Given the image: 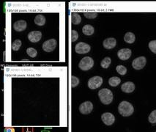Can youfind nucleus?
I'll list each match as a JSON object with an SVG mask.
<instances>
[{
    "instance_id": "19",
    "label": "nucleus",
    "mask_w": 156,
    "mask_h": 132,
    "mask_svg": "<svg viewBox=\"0 0 156 132\" xmlns=\"http://www.w3.org/2000/svg\"><path fill=\"white\" fill-rule=\"evenodd\" d=\"M121 82V79H119V77H111L109 79H108V84H109L110 86L112 87H117L118 86Z\"/></svg>"
},
{
    "instance_id": "29",
    "label": "nucleus",
    "mask_w": 156,
    "mask_h": 132,
    "mask_svg": "<svg viewBox=\"0 0 156 132\" xmlns=\"http://www.w3.org/2000/svg\"><path fill=\"white\" fill-rule=\"evenodd\" d=\"M5 132H15L14 128H6L5 129Z\"/></svg>"
},
{
    "instance_id": "6",
    "label": "nucleus",
    "mask_w": 156,
    "mask_h": 132,
    "mask_svg": "<svg viewBox=\"0 0 156 132\" xmlns=\"http://www.w3.org/2000/svg\"><path fill=\"white\" fill-rule=\"evenodd\" d=\"M57 42L55 39H50L43 43V49L46 52H51L57 47Z\"/></svg>"
},
{
    "instance_id": "12",
    "label": "nucleus",
    "mask_w": 156,
    "mask_h": 132,
    "mask_svg": "<svg viewBox=\"0 0 156 132\" xmlns=\"http://www.w3.org/2000/svg\"><path fill=\"white\" fill-rule=\"evenodd\" d=\"M117 45V40L114 37H108L104 40L103 42V46L106 49H112Z\"/></svg>"
},
{
    "instance_id": "5",
    "label": "nucleus",
    "mask_w": 156,
    "mask_h": 132,
    "mask_svg": "<svg viewBox=\"0 0 156 132\" xmlns=\"http://www.w3.org/2000/svg\"><path fill=\"white\" fill-rule=\"evenodd\" d=\"M79 109L82 115H88L92 112L93 109V104L91 101H85L79 106Z\"/></svg>"
},
{
    "instance_id": "20",
    "label": "nucleus",
    "mask_w": 156,
    "mask_h": 132,
    "mask_svg": "<svg viewBox=\"0 0 156 132\" xmlns=\"http://www.w3.org/2000/svg\"><path fill=\"white\" fill-rule=\"evenodd\" d=\"M111 62H112V59H111L110 57H106L101 61V66L103 68H106H106H108L109 67Z\"/></svg>"
},
{
    "instance_id": "21",
    "label": "nucleus",
    "mask_w": 156,
    "mask_h": 132,
    "mask_svg": "<svg viewBox=\"0 0 156 132\" xmlns=\"http://www.w3.org/2000/svg\"><path fill=\"white\" fill-rule=\"evenodd\" d=\"M21 41L20 40L17 39L16 41H14L12 43V49L13 51H18L19 50V48H21Z\"/></svg>"
},
{
    "instance_id": "14",
    "label": "nucleus",
    "mask_w": 156,
    "mask_h": 132,
    "mask_svg": "<svg viewBox=\"0 0 156 132\" xmlns=\"http://www.w3.org/2000/svg\"><path fill=\"white\" fill-rule=\"evenodd\" d=\"M121 90L122 92L126 93H130L134 91L135 90V84L131 82H127L122 84V87H121Z\"/></svg>"
},
{
    "instance_id": "22",
    "label": "nucleus",
    "mask_w": 156,
    "mask_h": 132,
    "mask_svg": "<svg viewBox=\"0 0 156 132\" xmlns=\"http://www.w3.org/2000/svg\"><path fill=\"white\" fill-rule=\"evenodd\" d=\"M116 70L117 71V73L122 76L126 75L127 73V68L125 66H121V65H119V66L116 67Z\"/></svg>"
},
{
    "instance_id": "2",
    "label": "nucleus",
    "mask_w": 156,
    "mask_h": 132,
    "mask_svg": "<svg viewBox=\"0 0 156 132\" xmlns=\"http://www.w3.org/2000/svg\"><path fill=\"white\" fill-rule=\"evenodd\" d=\"M98 97L101 102L105 105H108L113 101V93L109 89L103 88L98 92Z\"/></svg>"
},
{
    "instance_id": "10",
    "label": "nucleus",
    "mask_w": 156,
    "mask_h": 132,
    "mask_svg": "<svg viewBox=\"0 0 156 132\" xmlns=\"http://www.w3.org/2000/svg\"><path fill=\"white\" fill-rule=\"evenodd\" d=\"M42 38V32L40 31H32L28 34L29 41L32 43H37Z\"/></svg>"
},
{
    "instance_id": "15",
    "label": "nucleus",
    "mask_w": 156,
    "mask_h": 132,
    "mask_svg": "<svg viewBox=\"0 0 156 132\" xmlns=\"http://www.w3.org/2000/svg\"><path fill=\"white\" fill-rule=\"evenodd\" d=\"M82 32L85 35H92L95 32V29L90 24H86L83 27Z\"/></svg>"
},
{
    "instance_id": "17",
    "label": "nucleus",
    "mask_w": 156,
    "mask_h": 132,
    "mask_svg": "<svg viewBox=\"0 0 156 132\" xmlns=\"http://www.w3.org/2000/svg\"><path fill=\"white\" fill-rule=\"evenodd\" d=\"M34 23L38 26H43L46 23V18L43 15H37L34 18Z\"/></svg>"
},
{
    "instance_id": "11",
    "label": "nucleus",
    "mask_w": 156,
    "mask_h": 132,
    "mask_svg": "<svg viewBox=\"0 0 156 132\" xmlns=\"http://www.w3.org/2000/svg\"><path fill=\"white\" fill-rule=\"evenodd\" d=\"M131 50L130 48H122L117 52V56L122 60H127L131 56Z\"/></svg>"
},
{
    "instance_id": "28",
    "label": "nucleus",
    "mask_w": 156,
    "mask_h": 132,
    "mask_svg": "<svg viewBox=\"0 0 156 132\" xmlns=\"http://www.w3.org/2000/svg\"><path fill=\"white\" fill-rule=\"evenodd\" d=\"M71 37L73 42H75V41H77L78 38H79V33H78V32L76 31V30H72Z\"/></svg>"
},
{
    "instance_id": "16",
    "label": "nucleus",
    "mask_w": 156,
    "mask_h": 132,
    "mask_svg": "<svg viewBox=\"0 0 156 132\" xmlns=\"http://www.w3.org/2000/svg\"><path fill=\"white\" fill-rule=\"evenodd\" d=\"M135 40H136V36L133 32H127L124 36V41H126L127 43H130V44L133 43L135 42Z\"/></svg>"
},
{
    "instance_id": "1",
    "label": "nucleus",
    "mask_w": 156,
    "mask_h": 132,
    "mask_svg": "<svg viewBox=\"0 0 156 132\" xmlns=\"http://www.w3.org/2000/svg\"><path fill=\"white\" fill-rule=\"evenodd\" d=\"M118 112L123 117H129L131 115H133L134 108L133 105L128 101H123L119 104Z\"/></svg>"
},
{
    "instance_id": "18",
    "label": "nucleus",
    "mask_w": 156,
    "mask_h": 132,
    "mask_svg": "<svg viewBox=\"0 0 156 132\" xmlns=\"http://www.w3.org/2000/svg\"><path fill=\"white\" fill-rule=\"evenodd\" d=\"M71 21L72 23L74 25L79 24L81 21V18L79 13H76V12H73L71 15Z\"/></svg>"
},
{
    "instance_id": "9",
    "label": "nucleus",
    "mask_w": 156,
    "mask_h": 132,
    "mask_svg": "<svg viewBox=\"0 0 156 132\" xmlns=\"http://www.w3.org/2000/svg\"><path fill=\"white\" fill-rule=\"evenodd\" d=\"M101 119L103 123L106 124V126H112L115 122V117L113 114L110 112H105L101 115Z\"/></svg>"
},
{
    "instance_id": "24",
    "label": "nucleus",
    "mask_w": 156,
    "mask_h": 132,
    "mask_svg": "<svg viewBox=\"0 0 156 132\" xmlns=\"http://www.w3.org/2000/svg\"><path fill=\"white\" fill-rule=\"evenodd\" d=\"M148 120L150 123H156V110H154L150 113V115H149Z\"/></svg>"
},
{
    "instance_id": "30",
    "label": "nucleus",
    "mask_w": 156,
    "mask_h": 132,
    "mask_svg": "<svg viewBox=\"0 0 156 132\" xmlns=\"http://www.w3.org/2000/svg\"><path fill=\"white\" fill-rule=\"evenodd\" d=\"M155 132H156V131H155Z\"/></svg>"
},
{
    "instance_id": "4",
    "label": "nucleus",
    "mask_w": 156,
    "mask_h": 132,
    "mask_svg": "<svg viewBox=\"0 0 156 132\" xmlns=\"http://www.w3.org/2000/svg\"><path fill=\"white\" fill-rule=\"evenodd\" d=\"M103 78L101 77H93L88 81V87L90 89L95 90L102 85Z\"/></svg>"
},
{
    "instance_id": "26",
    "label": "nucleus",
    "mask_w": 156,
    "mask_h": 132,
    "mask_svg": "<svg viewBox=\"0 0 156 132\" xmlns=\"http://www.w3.org/2000/svg\"><path fill=\"white\" fill-rule=\"evenodd\" d=\"M79 78L74 77V76H72L71 77V85L72 87H76L79 85Z\"/></svg>"
},
{
    "instance_id": "3",
    "label": "nucleus",
    "mask_w": 156,
    "mask_h": 132,
    "mask_svg": "<svg viewBox=\"0 0 156 132\" xmlns=\"http://www.w3.org/2000/svg\"><path fill=\"white\" fill-rule=\"evenodd\" d=\"M94 60L93 59L90 57H85L81 59L79 62V67L82 70H88L93 67Z\"/></svg>"
},
{
    "instance_id": "7",
    "label": "nucleus",
    "mask_w": 156,
    "mask_h": 132,
    "mask_svg": "<svg viewBox=\"0 0 156 132\" xmlns=\"http://www.w3.org/2000/svg\"><path fill=\"white\" fill-rule=\"evenodd\" d=\"M147 63V59L144 57H139L134 59L132 62V66L134 69L141 70L144 68L145 65Z\"/></svg>"
},
{
    "instance_id": "13",
    "label": "nucleus",
    "mask_w": 156,
    "mask_h": 132,
    "mask_svg": "<svg viewBox=\"0 0 156 132\" xmlns=\"http://www.w3.org/2000/svg\"><path fill=\"white\" fill-rule=\"evenodd\" d=\"M13 28L16 32L24 31L27 28V22L24 20H19L13 23Z\"/></svg>"
},
{
    "instance_id": "8",
    "label": "nucleus",
    "mask_w": 156,
    "mask_h": 132,
    "mask_svg": "<svg viewBox=\"0 0 156 132\" xmlns=\"http://www.w3.org/2000/svg\"><path fill=\"white\" fill-rule=\"evenodd\" d=\"M76 52L78 54H87L90 52L91 47L89 44L84 42H80L76 46Z\"/></svg>"
},
{
    "instance_id": "23",
    "label": "nucleus",
    "mask_w": 156,
    "mask_h": 132,
    "mask_svg": "<svg viewBox=\"0 0 156 132\" xmlns=\"http://www.w3.org/2000/svg\"><path fill=\"white\" fill-rule=\"evenodd\" d=\"M27 55L30 56V57H35L37 55V50L35 49V48H32V47H30V48H28L27 49Z\"/></svg>"
},
{
    "instance_id": "25",
    "label": "nucleus",
    "mask_w": 156,
    "mask_h": 132,
    "mask_svg": "<svg viewBox=\"0 0 156 132\" xmlns=\"http://www.w3.org/2000/svg\"><path fill=\"white\" fill-rule=\"evenodd\" d=\"M149 48L151 50L152 52L156 54V41H151L149 43Z\"/></svg>"
},
{
    "instance_id": "27",
    "label": "nucleus",
    "mask_w": 156,
    "mask_h": 132,
    "mask_svg": "<svg viewBox=\"0 0 156 132\" xmlns=\"http://www.w3.org/2000/svg\"><path fill=\"white\" fill-rule=\"evenodd\" d=\"M84 15L85 17L87 18V19H92L97 17L98 13H96V12H84Z\"/></svg>"
}]
</instances>
